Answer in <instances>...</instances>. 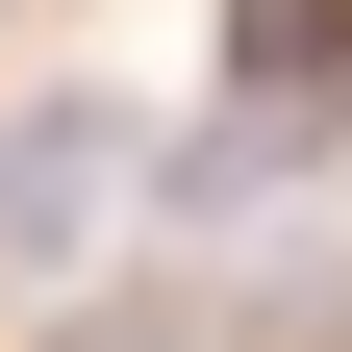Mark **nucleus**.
Listing matches in <instances>:
<instances>
[{"mask_svg":"<svg viewBox=\"0 0 352 352\" xmlns=\"http://www.w3.org/2000/svg\"><path fill=\"white\" fill-rule=\"evenodd\" d=\"M126 227V101H0V277H101Z\"/></svg>","mask_w":352,"mask_h":352,"instance_id":"1","label":"nucleus"}]
</instances>
